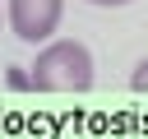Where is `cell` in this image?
Returning a JSON list of instances; mask_svg holds the SVG:
<instances>
[{
	"mask_svg": "<svg viewBox=\"0 0 148 139\" xmlns=\"http://www.w3.org/2000/svg\"><path fill=\"white\" fill-rule=\"evenodd\" d=\"M65 19V0H5V23L18 42L42 46Z\"/></svg>",
	"mask_w": 148,
	"mask_h": 139,
	"instance_id": "obj_2",
	"label": "cell"
},
{
	"mask_svg": "<svg viewBox=\"0 0 148 139\" xmlns=\"http://www.w3.org/2000/svg\"><path fill=\"white\" fill-rule=\"evenodd\" d=\"M5 79H9V88H32V74H28V70H18V65H14Z\"/></svg>",
	"mask_w": 148,
	"mask_h": 139,
	"instance_id": "obj_4",
	"label": "cell"
},
{
	"mask_svg": "<svg viewBox=\"0 0 148 139\" xmlns=\"http://www.w3.org/2000/svg\"><path fill=\"white\" fill-rule=\"evenodd\" d=\"M88 5H102V9H120V5H130V0H88Z\"/></svg>",
	"mask_w": 148,
	"mask_h": 139,
	"instance_id": "obj_5",
	"label": "cell"
},
{
	"mask_svg": "<svg viewBox=\"0 0 148 139\" xmlns=\"http://www.w3.org/2000/svg\"><path fill=\"white\" fill-rule=\"evenodd\" d=\"M0 19H5V9H0Z\"/></svg>",
	"mask_w": 148,
	"mask_h": 139,
	"instance_id": "obj_6",
	"label": "cell"
},
{
	"mask_svg": "<svg viewBox=\"0 0 148 139\" xmlns=\"http://www.w3.org/2000/svg\"><path fill=\"white\" fill-rule=\"evenodd\" d=\"M130 88H134V93H148V56L134 65V74H130Z\"/></svg>",
	"mask_w": 148,
	"mask_h": 139,
	"instance_id": "obj_3",
	"label": "cell"
},
{
	"mask_svg": "<svg viewBox=\"0 0 148 139\" xmlns=\"http://www.w3.org/2000/svg\"><path fill=\"white\" fill-rule=\"evenodd\" d=\"M28 74H32V93H88L92 88V56L83 42L60 37L37 51Z\"/></svg>",
	"mask_w": 148,
	"mask_h": 139,
	"instance_id": "obj_1",
	"label": "cell"
}]
</instances>
